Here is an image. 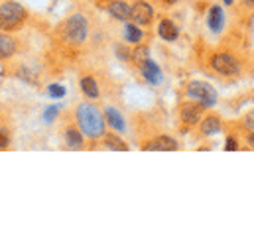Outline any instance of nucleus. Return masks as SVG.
I'll list each match as a JSON object with an SVG mask.
<instances>
[{
  "label": "nucleus",
  "mask_w": 254,
  "mask_h": 234,
  "mask_svg": "<svg viewBox=\"0 0 254 234\" xmlns=\"http://www.w3.org/2000/svg\"><path fill=\"white\" fill-rule=\"evenodd\" d=\"M225 4H233V0H225Z\"/></svg>",
  "instance_id": "obj_30"
},
{
  "label": "nucleus",
  "mask_w": 254,
  "mask_h": 234,
  "mask_svg": "<svg viewBox=\"0 0 254 234\" xmlns=\"http://www.w3.org/2000/svg\"><path fill=\"white\" fill-rule=\"evenodd\" d=\"M58 113H60V107L58 105H54V107H50L48 111H46V115H44V122H54V118L58 117Z\"/></svg>",
  "instance_id": "obj_22"
},
{
  "label": "nucleus",
  "mask_w": 254,
  "mask_h": 234,
  "mask_svg": "<svg viewBox=\"0 0 254 234\" xmlns=\"http://www.w3.org/2000/svg\"><path fill=\"white\" fill-rule=\"evenodd\" d=\"M245 2H247L249 6H254V0H245Z\"/></svg>",
  "instance_id": "obj_28"
},
{
  "label": "nucleus",
  "mask_w": 254,
  "mask_h": 234,
  "mask_svg": "<svg viewBox=\"0 0 254 234\" xmlns=\"http://www.w3.org/2000/svg\"><path fill=\"white\" fill-rule=\"evenodd\" d=\"M105 146L109 148V150H117V152H127L128 146L119 138V136H107L105 138Z\"/></svg>",
  "instance_id": "obj_18"
},
{
  "label": "nucleus",
  "mask_w": 254,
  "mask_h": 234,
  "mask_svg": "<svg viewBox=\"0 0 254 234\" xmlns=\"http://www.w3.org/2000/svg\"><path fill=\"white\" fill-rule=\"evenodd\" d=\"M117 56H119V59H123V61H128V59H130V52L125 50L123 46H119V48H117Z\"/></svg>",
  "instance_id": "obj_24"
},
{
  "label": "nucleus",
  "mask_w": 254,
  "mask_h": 234,
  "mask_svg": "<svg viewBox=\"0 0 254 234\" xmlns=\"http://www.w3.org/2000/svg\"><path fill=\"white\" fill-rule=\"evenodd\" d=\"M247 128H249V130H253V132H254V115H253V117L247 118Z\"/></svg>",
  "instance_id": "obj_26"
},
{
  "label": "nucleus",
  "mask_w": 254,
  "mask_h": 234,
  "mask_svg": "<svg viewBox=\"0 0 254 234\" xmlns=\"http://www.w3.org/2000/svg\"><path fill=\"white\" fill-rule=\"evenodd\" d=\"M146 150H150V152H174V150H178V142L170 136H160L152 144H148Z\"/></svg>",
  "instance_id": "obj_8"
},
{
  "label": "nucleus",
  "mask_w": 254,
  "mask_h": 234,
  "mask_svg": "<svg viewBox=\"0 0 254 234\" xmlns=\"http://www.w3.org/2000/svg\"><path fill=\"white\" fill-rule=\"evenodd\" d=\"M182 118L186 124H197L201 118V105H186L182 109Z\"/></svg>",
  "instance_id": "obj_12"
},
{
  "label": "nucleus",
  "mask_w": 254,
  "mask_h": 234,
  "mask_svg": "<svg viewBox=\"0 0 254 234\" xmlns=\"http://www.w3.org/2000/svg\"><path fill=\"white\" fill-rule=\"evenodd\" d=\"M65 142H67V146L73 148V150H79V148L83 146V138H81L79 130H75V128H69V130L65 132Z\"/></svg>",
  "instance_id": "obj_16"
},
{
  "label": "nucleus",
  "mask_w": 254,
  "mask_h": 234,
  "mask_svg": "<svg viewBox=\"0 0 254 234\" xmlns=\"http://www.w3.org/2000/svg\"><path fill=\"white\" fill-rule=\"evenodd\" d=\"M77 122L89 138H99L105 134V118L93 105H79Z\"/></svg>",
  "instance_id": "obj_1"
},
{
  "label": "nucleus",
  "mask_w": 254,
  "mask_h": 234,
  "mask_svg": "<svg viewBox=\"0 0 254 234\" xmlns=\"http://www.w3.org/2000/svg\"><path fill=\"white\" fill-rule=\"evenodd\" d=\"M207 24H209L211 32H215V34H219V32L223 30V26H225V14H223L221 6H213V8L209 10Z\"/></svg>",
  "instance_id": "obj_9"
},
{
  "label": "nucleus",
  "mask_w": 254,
  "mask_h": 234,
  "mask_svg": "<svg viewBox=\"0 0 254 234\" xmlns=\"http://www.w3.org/2000/svg\"><path fill=\"white\" fill-rule=\"evenodd\" d=\"M142 75H144V79L146 81H150L152 85H158V83H162V71H160V67L152 61V59L148 58L142 65Z\"/></svg>",
  "instance_id": "obj_7"
},
{
  "label": "nucleus",
  "mask_w": 254,
  "mask_h": 234,
  "mask_svg": "<svg viewBox=\"0 0 254 234\" xmlns=\"http://www.w3.org/2000/svg\"><path fill=\"white\" fill-rule=\"evenodd\" d=\"M10 144V138H8V132L4 128H0V148H6Z\"/></svg>",
  "instance_id": "obj_23"
},
{
  "label": "nucleus",
  "mask_w": 254,
  "mask_h": 234,
  "mask_svg": "<svg viewBox=\"0 0 254 234\" xmlns=\"http://www.w3.org/2000/svg\"><path fill=\"white\" fill-rule=\"evenodd\" d=\"M48 95L56 97V99H62L65 95V87H62V85H50L48 87Z\"/></svg>",
  "instance_id": "obj_20"
},
{
  "label": "nucleus",
  "mask_w": 254,
  "mask_h": 234,
  "mask_svg": "<svg viewBox=\"0 0 254 234\" xmlns=\"http://www.w3.org/2000/svg\"><path fill=\"white\" fill-rule=\"evenodd\" d=\"M158 32H160V36H162L164 40H168V42H174V40L178 38V28H176V24L170 22V20H162Z\"/></svg>",
  "instance_id": "obj_13"
},
{
  "label": "nucleus",
  "mask_w": 254,
  "mask_h": 234,
  "mask_svg": "<svg viewBox=\"0 0 254 234\" xmlns=\"http://www.w3.org/2000/svg\"><path fill=\"white\" fill-rule=\"evenodd\" d=\"M81 89H83V93H85L87 97H91V99H97V97H99V85H97V81H95L93 77H83V79H81Z\"/></svg>",
  "instance_id": "obj_15"
},
{
  "label": "nucleus",
  "mask_w": 254,
  "mask_h": 234,
  "mask_svg": "<svg viewBox=\"0 0 254 234\" xmlns=\"http://www.w3.org/2000/svg\"><path fill=\"white\" fill-rule=\"evenodd\" d=\"M146 59H148V50H146V48H138V50L134 52V61H136V65H142Z\"/></svg>",
  "instance_id": "obj_21"
},
{
  "label": "nucleus",
  "mask_w": 254,
  "mask_h": 234,
  "mask_svg": "<svg viewBox=\"0 0 254 234\" xmlns=\"http://www.w3.org/2000/svg\"><path fill=\"white\" fill-rule=\"evenodd\" d=\"M125 38H127L130 44H138V42L142 40V30L136 28L134 24H127V28H125Z\"/></svg>",
  "instance_id": "obj_19"
},
{
  "label": "nucleus",
  "mask_w": 254,
  "mask_h": 234,
  "mask_svg": "<svg viewBox=\"0 0 254 234\" xmlns=\"http://www.w3.org/2000/svg\"><path fill=\"white\" fill-rule=\"evenodd\" d=\"M87 20H85V16H81V14H73L67 22H65V34H67V38H69V42H73V44H83L85 42V38H87Z\"/></svg>",
  "instance_id": "obj_4"
},
{
  "label": "nucleus",
  "mask_w": 254,
  "mask_h": 234,
  "mask_svg": "<svg viewBox=\"0 0 254 234\" xmlns=\"http://www.w3.org/2000/svg\"><path fill=\"white\" fill-rule=\"evenodd\" d=\"M152 18H154V10H152V6L148 2H136L132 6V20L136 24L146 26V24L152 22Z\"/></svg>",
  "instance_id": "obj_6"
},
{
  "label": "nucleus",
  "mask_w": 254,
  "mask_h": 234,
  "mask_svg": "<svg viewBox=\"0 0 254 234\" xmlns=\"http://www.w3.org/2000/svg\"><path fill=\"white\" fill-rule=\"evenodd\" d=\"M14 52H16V42L10 36L0 34V58H10Z\"/></svg>",
  "instance_id": "obj_14"
},
{
  "label": "nucleus",
  "mask_w": 254,
  "mask_h": 234,
  "mask_svg": "<svg viewBox=\"0 0 254 234\" xmlns=\"http://www.w3.org/2000/svg\"><path fill=\"white\" fill-rule=\"evenodd\" d=\"M26 20V8L18 2H4L0 6V30H16Z\"/></svg>",
  "instance_id": "obj_2"
},
{
  "label": "nucleus",
  "mask_w": 254,
  "mask_h": 234,
  "mask_svg": "<svg viewBox=\"0 0 254 234\" xmlns=\"http://www.w3.org/2000/svg\"><path fill=\"white\" fill-rule=\"evenodd\" d=\"M109 14L111 16H115L117 20H130L132 18V6H128L127 2H121V0H117V2H111V6H109Z\"/></svg>",
  "instance_id": "obj_10"
},
{
  "label": "nucleus",
  "mask_w": 254,
  "mask_h": 234,
  "mask_svg": "<svg viewBox=\"0 0 254 234\" xmlns=\"http://www.w3.org/2000/svg\"><path fill=\"white\" fill-rule=\"evenodd\" d=\"M105 117H107V122H109L115 130H119V132H125V130H127L125 120H123V117L119 115V111H117V109L107 107V109H105Z\"/></svg>",
  "instance_id": "obj_11"
},
{
  "label": "nucleus",
  "mask_w": 254,
  "mask_h": 234,
  "mask_svg": "<svg viewBox=\"0 0 254 234\" xmlns=\"http://www.w3.org/2000/svg\"><path fill=\"white\" fill-rule=\"evenodd\" d=\"M188 97L199 101L201 107H213L217 103V91L209 83H203V81H193V83H190Z\"/></svg>",
  "instance_id": "obj_3"
},
{
  "label": "nucleus",
  "mask_w": 254,
  "mask_h": 234,
  "mask_svg": "<svg viewBox=\"0 0 254 234\" xmlns=\"http://www.w3.org/2000/svg\"><path fill=\"white\" fill-rule=\"evenodd\" d=\"M164 2H168V4H176L178 0H164Z\"/></svg>",
  "instance_id": "obj_29"
},
{
  "label": "nucleus",
  "mask_w": 254,
  "mask_h": 234,
  "mask_svg": "<svg viewBox=\"0 0 254 234\" xmlns=\"http://www.w3.org/2000/svg\"><path fill=\"white\" fill-rule=\"evenodd\" d=\"M249 144L254 148V132H251V136H249Z\"/></svg>",
  "instance_id": "obj_27"
},
{
  "label": "nucleus",
  "mask_w": 254,
  "mask_h": 234,
  "mask_svg": "<svg viewBox=\"0 0 254 234\" xmlns=\"http://www.w3.org/2000/svg\"><path fill=\"white\" fill-rule=\"evenodd\" d=\"M211 63H213V69L217 73H221V75H235V73H239L237 59L233 58V56H229V54H217Z\"/></svg>",
  "instance_id": "obj_5"
},
{
  "label": "nucleus",
  "mask_w": 254,
  "mask_h": 234,
  "mask_svg": "<svg viewBox=\"0 0 254 234\" xmlns=\"http://www.w3.org/2000/svg\"><path fill=\"white\" fill-rule=\"evenodd\" d=\"M219 130H221V120L219 118L209 117L201 122V132L203 134H217Z\"/></svg>",
  "instance_id": "obj_17"
},
{
  "label": "nucleus",
  "mask_w": 254,
  "mask_h": 234,
  "mask_svg": "<svg viewBox=\"0 0 254 234\" xmlns=\"http://www.w3.org/2000/svg\"><path fill=\"white\" fill-rule=\"evenodd\" d=\"M225 148H227L229 152H233V150H239V144H237V140L231 136V138L227 140V146H225Z\"/></svg>",
  "instance_id": "obj_25"
}]
</instances>
